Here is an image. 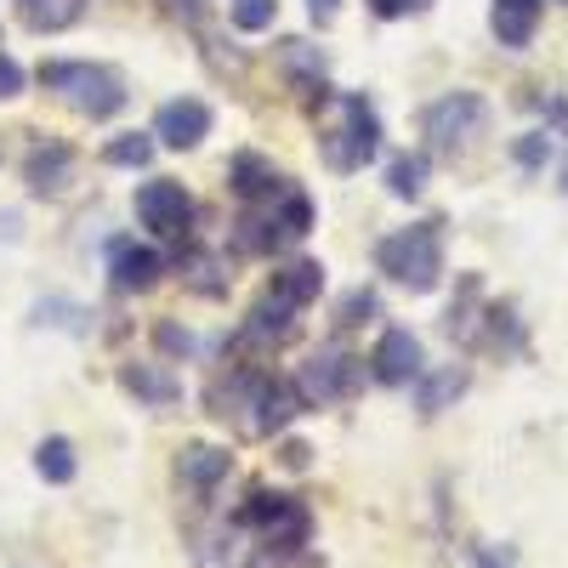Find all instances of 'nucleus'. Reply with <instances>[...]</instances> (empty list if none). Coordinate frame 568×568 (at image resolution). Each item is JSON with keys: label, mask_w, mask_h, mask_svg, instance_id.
<instances>
[{"label": "nucleus", "mask_w": 568, "mask_h": 568, "mask_svg": "<svg viewBox=\"0 0 568 568\" xmlns=\"http://www.w3.org/2000/svg\"><path fill=\"white\" fill-rule=\"evenodd\" d=\"M273 18H278V0H233V23H240L245 34L267 29Z\"/></svg>", "instance_id": "393cba45"}, {"label": "nucleus", "mask_w": 568, "mask_h": 568, "mask_svg": "<svg viewBox=\"0 0 568 568\" xmlns=\"http://www.w3.org/2000/svg\"><path fill=\"white\" fill-rule=\"evenodd\" d=\"M136 216H142V227H154L160 240H182L187 222H194V200L182 194V182L154 176V182L136 187Z\"/></svg>", "instance_id": "39448f33"}, {"label": "nucleus", "mask_w": 568, "mask_h": 568, "mask_svg": "<svg viewBox=\"0 0 568 568\" xmlns=\"http://www.w3.org/2000/svg\"><path fill=\"white\" fill-rule=\"evenodd\" d=\"M103 160H109V165H136V171H142V165L154 160V136H136V131H131V136H114L109 149H103Z\"/></svg>", "instance_id": "b1692460"}, {"label": "nucleus", "mask_w": 568, "mask_h": 568, "mask_svg": "<svg viewBox=\"0 0 568 568\" xmlns=\"http://www.w3.org/2000/svg\"><path fill=\"white\" fill-rule=\"evenodd\" d=\"M69 171H74V149H69V142H40V149L29 154V165H23V182L34 187V194H63Z\"/></svg>", "instance_id": "f8f14e48"}, {"label": "nucleus", "mask_w": 568, "mask_h": 568, "mask_svg": "<svg viewBox=\"0 0 568 568\" xmlns=\"http://www.w3.org/2000/svg\"><path fill=\"white\" fill-rule=\"evenodd\" d=\"M387 187H393L398 200H415L420 187H426V160H420V154H398L393 171H387Z\"/></svg>", "instance_id": "5701e85b"}, {"label": "nucleus", "mask_w": 568, "mask_h": 568, "mask_svg": "<svg viewBox=\"0 0 568 568\" xmlns=\"http://www.w3.org/2000/svg\"><path fill=\"white\" fill-rule=\"evenodd\" d=\"M34 466H40L45 484H69V478H74V444H69V438H45V444L34 449Z\"/></svg>", "instance_id": "aec40b11"}, {"label": "nucleus", "mask_w": 568, "mask_h": 568, "mask_svg": "<svg viewBox=\"0 0 568 568\" xmlns=\"http://www.w3.org/2000/svg\"><path fill=\"white\" fill-rule=\"evenodd\" d=\"M278 500H284V495H267V489H256V495H251V506H245V524H267V517L278 511Z\"/></svg>", "instance_id": "c756f323"}, {"label": "nucleus", "mask_w": 568, "mask_h": 568, "mask_svg": "<svg viewBox=\"0 0 568 568\" xmlns=\"http://www.w3.org/2000/svg\"><path fill=\"white\" fill-rule=\"evenodd\" d=\"M160 256L149 245H114L109 256V273H114V291H149V284L160 278Z\"/></svg>", "instance_id": "ddd939ff"}, {"label": "nucleus", "mask_w": 568, "mask_h": 568, "mask_svg": "<svg viewBox=\"0 0 568 568\" xmlns=\"http://www.w3.org/2000/svg\"><path fill=\"white\" fill-rule=\"evenodd\" d=\"M307 455H313L307 444H284V466H296V471H302V466H307Z\"/></svg>", "instance_id": "2f4dec72"}, {"label": "nucleus", "mask_w": 568, "mask_h": 568, "mask_svg": "<svg viewBox=\"0 0 568 568\" xmlns=\"http://www.w3.org/2000/svg\"><path fill=\"white\" fill-rule=\"evenodd\" d=\"M546 154H551V136H540V131H529L524 142H517V160L524 165H546Z\"/></svg>", "instance_id": "bb28decb"}, {"label": "nucleus", "mask_w": 568, "mask_h": 568, "mask_svg": "<svg viewBox=\"0 0 568 568\" xmlns=\"http://www.w3.org/2000/svg\"><path fill=\"white\" fill-rule=\"evenodd\" d=\"M227 466H233V455H227V449L187 444V449H182V460H176V478H182L187 489H216V484L227 478Z\"/></svg>", "instance_id": "4468645a"}, {"label": "nucleus", "mask_w": 568, "mask_h": 568, "mask_svg": "<svg viewBox=\"0 0 568 568\" xmlns=\"http://www.w3.org/2000/svg\"><path fill=\"white\" fill-rule=\"evenodd\" d=\"M40 80H45V91H58L69 109H80L91 120H109L125 109V80L103 63H45Z\"/></svg>", "instance_id": "7ed1b4c3"}, {"label": "nucleus", "mask_w": 568, "mask_h": 568, "mask_svg": "<svg viewBox=\"0 0 568 568\" xmlns=\"http://www.w3.org/2000/svg\"><path fill=\"white\" fill-rule=\"evenodd\" d=\"M375 382H387V387H409L415 375H420V342L409 336V329H387L382 342H375Z\"/></svg>", "instance_id": "1a4fd4ad"}, {"label": "nucleus", "mask_w": 568, "mask_h": 568, "mask_svg": "<svg viewBox=\"0 0 568 568\" xmlns=\"http://www.w3.org/2000/svg\"><path fill=\"white\" fill-rule=\"evenodd\" d=\"M211 131V109L200 98H176L154 114V136L165 142V149H194V142Z\"/></svg>", "instance_id": "6e6552de"}, {"label": "nucleus", "mask_w": 568, "mask_h": 568, "mask_svg": "<svg viewBox=\"0 0 568 568\" xmlns=\"http://www.w3.org/2000/svg\"><path fill=\"white\" fill-rule=\"evenodd\" d=\"M80 12H85V0H23V18H29V29H40V34L69 29Z\"/></svg>", "instance_id": "6ab92c4d"}, {"label": "nucleus", "mask_w": 568, "mask_h": 568, "mask_svg": "<svg viewBox=\"0 0 568 568\" xmlns=\"http://www.w3.org/2000/svg\"><path fill=\"white\" fill-rule=\"evenodd\" d=\"M251 433H278V426H291L296 409H302V393L296 382H267V375H256V387H251Z\"/></svg>", "instance_id": "0eeeda50"}, {"label": "nucleus", "mask_w": 568, "mask_h": 568, "mask_svg": "<svg viewBox=\"0 0 568 568\" xmlns=\"http://www.w3.org/2000/svg\"><path fill=\"white\" fill-rule=\"evenodd\" d=\"M460 393H466V369L449 364V369H438L433 382L420 387V409H426V415H438V409H444L449 398H460Z\"/></svg>", "instance_id": "412c9836"}, {"label": "nucleus", "mask_w": 568, "mask_h": 568, "mask_svg": "<svg viewBox=\"0 0 568 568\" xmlns=\"http://www.w3.org/2000/svg\"><path fill=\"white\" fill-rule=\"evenodd\" d=\"M284 63H291L307 85H318V74H324V63L313 58V45H307V40H284Z\"/></svg>", "instance_id": "a878e982"}, {"label": "nucleus", "mask_w": 568, "mask_h": 568, "mask_svg": "<svg viewBox=\"0 0 568 568\" xmlns=\"http://www.w3.org/2000/svg\"><path fill=\"white\" fill-rule=\"evenodd\" d=\"M484 120H489L484 98H471V91H455V98H444V103L426 109V136H433V149H438V154H455V149H466V142L484 131Z\"/></svg>", "instance_id": "20e7f679"}, {"label": "nucleus", "mask_w": 568, "mask_h": 568, "mask_svg": "<svg viewBox=\"0 0 568 568\" xmlns=\"http://www.w3.org/2000/svg\"><path fill=\"white\" fill-rule=\"evenodd\" d=\"M307 7H313V18H329V12H336V0H307Z\"/></svg>", "instance_id": "72a5a7b5"}, {"label": "nucleus", "mask_w": 568, "mask_h": 568, "mask_svg": "<svg viewBox=\"0 0 568 568\" xmlns=\"http://www.w3.org/2000/svg\"><path fill=\"white\" fill-rule=\"evenodd\" d=\"M296 313H302V307L278 302V296L267 291V296L251 307V318H245V329H240V342H245V347H278V342H291Z\"/></svg>", "instance_id": "9d476101"}, {"label": "nucleus", "mask_w": 568, "mask_h": 568, "mask_svg": "<svg viewBox=\"0 0 568 568\" xmlns=\"http://www.w3.org/2000/svg\"><path fill=\"white\" fill-rule=\"evenodd\" d=\"M369 313H375V296H369V291H353V296L342 302V324H364Z\"/></svg>", "instance_id": "c85d7f7f"}, {"label": "nucleus", "mask_w": 568, "mask_h": 568, "mask_svg": "<svg viewBox=\"0 0 568 568\" xmlns=\"http://www.w3.org/2000/svg\"><path fill=\"white\" fill-rule=\"evenodd\" d=\"M165 7H171L176 18H187V23H194V18H200V0H165Z\"/></svg>", "instance_id": "473e14b6"}, {"label": "nucleus", "mask_w": 568, "mask_h": 568, "mask_svg": "<svg viewBox=\"0 0 568 568\" xmlns=\"http://www.w3.org/2000/svg\"><path fill=\"white\" fill-rule=\"evenodd\" d=\"M227 182H233V194H240V200H273L278 194V171L262 154H233Z\"/></svg>", "instance_id": "dca6fc26"}, {"label": "nucleus", "mask_w": 568, "mask_h": 568, "mask_svg": "<svg viewBox=\"0 0 568 568\" xmlns=\"http://www.w3.org/2000/svg\"><path fill=\"white\" fill-rule=\"evenodd\" d=\"M307 529H313L307 506L284 495V500H278V511L262 524V546H267L273 557H291V551H302V546H307Z\"/></svg>", "instance_id": "9b49d317"}, {"label": "nucleus", "mask_w": 568, "mask_h": 568, "mask_svg": "<svg viewBox=\"0 0 568 568\" xmlns=\"http://www.w3.org/2000/svg\"><path fill=\"white\" fill-rule=\"evenodd\" d=\"M489 23H495L500 45H529L535 29H540V0H495Z\"/></svg>", "instance_id": "2eb2a0df"}, {"label": "nucleus", "mask_w": 568, "mask_h": 568, "mask_svg": "<svg viewBox=\"0 0 568 568\" xmlns=\"http://www.w3.org/2000/svg\"><path fill=\"white\" fill-rule=\"evenodd\" d=\"M318 103L329 114V125L318 131V149H324V165L329 171H364L382 149V125H375L369 103L364 98H336V91H318Z\"/></svg>", "instance_id": "f257e3e1"}, {"label": "nucleus", "mask_w": 568, "mask_h": 568, "mask_svg": "<svg viewBox=\"0 0 568 568\" xmlns=\"http://www.w3.org/2000/svg\"><path fill=\"white\" fill-rule=\"evenodd\" d=\"M120 382H125V393L149 398V404H176L182 398V382H176L171 369H154V364H125Z\"/></svg>", "instance_id": "f3484780"}, {"label": "nucleus", "mask_w": 568, "mask_h": 568, "mask_svg": "<svg viewBox=\"0 0 568 568\" xmlns=\"http://www.w3.org/2000/svg\"><path fill=\"white\" fill-rule=\"evenodd\" d=\"M18 91H23V69L0 52V98H18Z\"/></svg>", "instance_id": "7c9ffc66"}, {"label": "nucleus", "mask_w": 568, "mask_h": 568, "mask_svg": "<svg viewBox=\"0 0 568 568\" xmlns=\"http://www.w3.org/2000/svg\"><path fill=\"white\" fill-rule=\"evenodd\" d=\"M444 222H415V227H398L387 233L382 245H375V262H382V273H393L398 284H409V291H433L438 273H444Z\"/></svg>", "instance_id": "f03ea898"}, {"label": "nucleus", "mask_w": 568, "mask_h": 568, "mask_svg": "<svg viewBox=\"0 0 568 568\" xmlns=\"http://www.w3.org/2000/svg\"><path fill=\"white\" fill-rule=\"evenodd\" d=\"M307 227H313V205H307V194L284 187V205H278V240H302Z\"/></svg>", "instance_id": "4be33fe9"}, {"label": "nucleus", "mask_w": 568, "mask_h": 568, "mask_svg": "<svg viewBox=\"0 0 568 568\" xmlns=\"http://www.w3.org/2000/svg\"><path fill=\"white\" fill-rule=\"evenodd\" d=\"M154 342H160L165 353H182V358L194 353V336H187V329H176V324H160V329H154Z\"/></svg>", "instance_id": "cd10ccee"}, {"label": "nucleus", "mask_w": 568, "mask_h": 568, "mask_svg": "<svg viewBox=\"0 0 568 568\" xmlns=\"http://www.w3.org/2000/svg\"><path fill=\"white\" fill-rule=\"evenodd\" d=\"M484 568H506V562H495V557H484Z\"/></svg>", "instance_id": "f704fd0d"}, {"label": "nucleus", "mask_w": 568, "mask_h": 568, "mask_svg": "<svg viewBox=\"0 0 568 568\" xmlns=\"http://www.w3.org/2000/svg\"><path fill=\"white\" fill-rule=\"evenodd\" d=\"M318 291H324V267H318V262H291L284 273H273V296L291 302V307L318 302Z\"/></svg>", "instance_id": "a211bd4d"}, {"label": "nucleus", "mask_w": 568, "mask_h": 568, "mask_svg": "<svg viewBox=\"0 0 568 568\" xmlns=\"http://www.w3.org/2000/svg\"><path fill=\"white\" fill-rule=\"evenodd\" d=\"M353 382H358V364L342 347H318L296 375V393H302V404H329V398L353 393Z\"/></svg>", "instance_id": "423d86ee"}]
</instances>
